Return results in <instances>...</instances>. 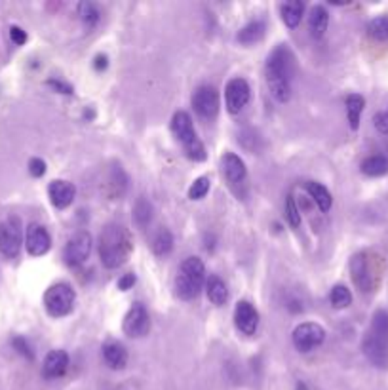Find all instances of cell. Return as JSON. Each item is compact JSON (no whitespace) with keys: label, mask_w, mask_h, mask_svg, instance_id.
<instances>
[{"label":"cell","mask_w":388,"mask_h":390,"mask_svg":"<svg viewBox=\"0 0 388 390\" xmlns=\"http://www.w3.org/2000/svg\"><path fill=\"white\" fill-rule=\"evenodd\" d=\"M266 82L268 90L278 103H287L292 99V81L295 74V57L289 48L278 46L266 60Z\"/></svg>","instance_id":"cell-1"},{"label":"cell","mask_w":388,"mask_h":390,"mask_svg":"<svg viewBox=\"0 0 388 390\" xmlns=\"http://www.w3.org/2000/svg\"><path fill=\"white\" fill-rule=\"evenodd\" d=\"M134 249L131 235L122 225H107L99 236V257L107 269H116L128 261L129 253Z\"/></svg>","instance_id":"cell-2"},{"label":"cell","mask_w":388,"mask_h":390,"mask_svg":"<svg viewBox=\"0 0 388 390\" xmlns=\"http://www.w3.org/2000/svg\"><path fill=\"white\" fill-rule=\"evenodd\" d=\"M361 350L369 362L379 370L388 368V312L377 310L371 318L368 333L361 341Z\"/></svg>","instance_id":"cell-3"},{"label":"cell","mask_w":388,"mask_h":390,"mask_svg":"<svg viewBox=\"0 0 388 390\" xmlns=\"http://www.w3.org/2000/svg\"><path fill=\"white\" fill-rule=\"evenodd\" d=\"M206 267L202 259L198 257H187L179 267L178 278H175V293L183 301H191L198 297L200 289L204 286Z\"/></svg>","instance_id":"cell-4"},{"label":"cell","mask_w":388,"mask_h":390,"mask_svg":"<svg viewBox=\"0 0 388 390\" xmlns=\"http://www.w3.org/2000/svg\"><path fill=\"white\" fill-rule=\"evenodd\" d=\"M171 132L178 137V141L185 147L187 156L194 162L206 160V148L202 141L198 139L194 126H192V118L189 113L179 111L171 118Z\"/></svg>","instance_id":"cell-5"},{"label":"cell","mask_w":388,"mask_h":390,"mask_svg":"<svg viewBox=\"0 0 388 390\" xmlns=\"http://www.w3.org/2000/svg\"><path fill=\"white\" fill-rule=\"evenodd\" d=\"M375 257L368 251H360L352 257L350 261V276H352V282L356 284V288L364 291V293H369L373 291L375 286H377V280H379V274H377V269H375Z\"/></svg>","instance_id":"cell-6"},{"label":"cell","mask_w":388,"mask_h":390,"mask_svg":"<svg viewBox=\"0 0 388 390\" xmlns=\"http://www.w3.org/2000/svg\"><path fill=\"white\" fill-rule=\"evenodd\" d=\"M75 289L71 288L69 284H54L44 293V307L48 310L50 316L54 318H63L71 314V310L75 307Z\"/></svg>","instance_id":"cell-7"},{"label":"cell","mask_w":388,"mask_h":390,"mask_svg":"<svg viewBox=\"0 0 388 390\" xmlns=\"http://www.w3.org/2000/svg\"><path fill=\"white\" fill-rule=\"evenodd\" d=\"M21 249V221L10 217L0 225V253L8 259L20 256Z\"/></svg>","instance_id":"cell-8"},{"label":"cell","mask_w":388,"mask_h":390,"mask_svg":"<svg viewBox=\"0 0 388 390\" xmlns=\"http://www.w3.org/2000/svg\"><path fill=\"white\" fill-rule=\"evenodd\" d=\"M326 339V331L320 323L305 322L293 330V344L301 352H310L316 347H320Z\"/></svg>","instance_id":"cell-9"},{"label":"cell","mask_w":388,"mask_h":390,"mask_svg":"<svg viewBox=\"0 0 388 390\" xmlns=\"http://www.w3.org/2000/svg\"><path fill=\"white\" fill-rule=\"evenodd\" d=\"M89 251H92V236L86 230H78V232H75V235L69 238L65 251H63V257H65L67 265L78 267V265H82V263L88 259Z\"/></svg>","instance_id":"cell-10"},{"label":"cell","mask_w":388,"mask_h":390,"mask_svg":"<svg viewBox=\"0 0 388 390\" xmlns=\"http://www.w3.org/2000/svg\"><path fill=\"white\" fill-rule=\"evenodd\" d=\"M192 107L206 120H213L219 113V92L213 86H200L192 95Z\"/></svg>","instance_id":"cell-11"},{"label":"cell","mask_w":388,"mask_h":390,"mask_svg":"<svg viewBox=\"0 0 388 390\" xmlns=\"http://www.w3.org/2000/svg\"><path fill=\"white\" fill-rule=\"evenodd\" d=\"M150 330V316L145 305L134 303L124 318V333L128 337H145Z\"/></svg>","instance_id":"cell-12"},{"label":"cell","mask_w":388,"mask_h":390,"mask_svg":"<svg viewBox=\"0 0 388 390\" xmlns=\"http://www.w3.org/2000/svg\"><path fill=\"white\" fill-rule=\"evenodd\" d=\"M250 84L244 78H232L225 88V102L227 109L231 115H238L240 111H244V107L250 103Z\"/></svg>","instance_id":"cell-13"},{"label":"cell","mask_w":388,"mask_h":390,"mask_svg":"<svg viewBox=\"0 0 388 390\" xmlns=\"http://www.w3.org/2000/svg\"><path fill=\"white\" fill-rule=\"evenodd\" d=\"M25 246L31 256L41 257L48 253L50 246H52V238H50L48 230L44 229L38 223H31L27 227V235H25Z\"/></svg>","instance_id":"cell-14"},{"label":"cell","mask_w":388,"mask_h":390,"mask_svg":"<svg viewBox=\"0 0 388 390\" xmlns=\"http://www.w3.org/2000/svg\"><path fill=\"white\" fill-rule=\"evenodd\" d=\"M234 323L244 335H253L259 328V312L250 301H240L234 309Z\"/></svg>","instance_id":"cell-15"},{"label":"cell","mask_w":388,"mask_h":390,"mask_svg":"<svg viewBox=\"0 0 388 390\" xmlns=\"http://www.w3.org/2000/svg\"><path fill=\"white\" fill-rule=\"evenodd\" d=\"M76 188L73 183L63 181V179H57V181H52L48 187V196L50 202L54 204L57 209H65L69 208L73 200H75Z\"/></svg>","instance_id":"cell-16"},{"label":"cell","mask_w":388,"mask_h":390,"mask_svg":"<svg viewBox=\"0 0 388 390\" xmlns=\"http://www.w3.org/2000/svg\"><path fill=\"white\" fill-rule=\"evenodd\" d=\"M69 368V354L65 350H52L44 360L42 371L46 379H57V377L65 375Z\"/></svg>","instance_id":"cell-17"},{"label":"cell","mask_w":388,"mask_h":390,"mask_svg":"<svg viewBox=\"0 0 388 390\" xmlns=\"http://www.w3.org/2000/svg\"><path fill=\"white\" fill-rule=\"evenodd\" d=\"M221 164H223V172H225L227 179H229L232 185H238V183L244 181L245 175H247V169H245L244 160H242L238 155L225 153L223 158H221Z\"/></svg>","instance_id":"cell-18"},{"label":"cell","mask_w":388,"mask_h":390,"mask_svg":"<svg viewBox=\"0 0 388 390\" xmlns=\"http://www.w3.org/2000/svg\"><path fill=\"white\" fill-rule=\"evenodd\" d=\"M103 356L105 362L110 370H124L128 363V352L124 349V344L116 343V341H109L103 347Z\"/></svg>","instance_id":"cell-19"},{"label":"cell","mask_w":388,"mask_h":390,"mask_svg":"<svg viewBox=\"0 0 388 390\" xmlns=\"http://www.w3.org/2000/svg\"><path fill=\"white\" fill-rule=\"evenodd\" d=\"M327 23H329V14L324 6H314L308 15V31L314 39H322L324 33L327 31Z\"/></svg>","instance_id":"cell-20"},{"label":"cell","mask_w":388,"mask_h":390,"mask_svg":"<svg viewBox=\"0 0 388 390\" xmlns=\"http://www.w3.org/2000/svg\"><path fill=\"white\" fill-rule=\"evenodd\" d=\"M206 293H208V299L215 307L225 305L227 299H229V289H227L225 282L219 276H210V280L206 282Z\"/></svg>","instance_id":"cell-21"},{"label":"cell","mask_w":388,"mask_h":390,"mask_svg":"<svg viewBox=\"0 0 388 390\" xmlns=\"http://www.w3.org/2000/svg\"><path fill=\"white\" fill-rule=\"evenodd\" d=\"M303 12H305V4L301 0H292V2H286L280 6V14H282V21L286 23L287 27L295 29L301 23V18H303Z\"/></svg>","instance_id":"cell-22"},{"label":"cell","mask_w":388,"mask_h":390,"mask_svg":"<svg viewBox=\"0 0 388 390\" xmlns=\"http://www.w3.org/2000/svg\"><path fill=\"white\" fill-rule=\"evenodd\" d=\"M265 34V23L263 21H250L245 27L240 29V33L236 34V41L240 44H245V46H252L255 42H259Z\"/></svg>","instance_id":"cell-23"},{"label":"cell","mask_w":388,"mask_h":390,"mask_svg":"<svg viewBox=\"0 0 388 390\" xmlns=\"http://www.w3.org/2000/svg\"><path fill=\"white\" fill-rule=\"evenodd\" d=\"M361 174H366L368 177H382L388 174V158L382 155L368 156L366 160L361 162Z\"/></svg>","instance_id":"cell-24"},{"label":"cell","mask_w":388,"mask_h":390,"mask_svg":"<svg viewBox=\"0 0 388 390\" xmlns=\"http://www.w3.org/2000/svg\"><path fill=\"white\" fill-rule=\"evenodd\" d=\"M366 107V99L358 94H350L347 97V115L348 122H350V128L358 130L360 128V118Z\"/></svg>","instance_id":"cell-25"},{"label":"cell","mask_w":388,"mask_h":390,"mask_svg":"<svg viewBox=\"0 0 388 390\" xmlns=\"http://www.w3.org/2000/svg\"><path fill=\"white\" fill-rule=\"evenodd\" d=\"M307 190H308V195L312 196V200L316 202V206H318L322 211H329V208H331V202H333V198H331V193H329L324 185H320V183L308 181Z\"/></svg>","instance_id":"cell-26"},{"label":"cell","mask_w":388,"mask_h":390,"mask_svg":"<svg viewBox=\"0 0 388 390\" xmlns=\"http://www.w3.org/2000/svg\"><path fill=\"white\" fill-rule=\"evenodd\" d=\"M173 248V236L168 229H160L152 238V251L157 256H168Z\"/></svg>","instance_id":"cell-27"},{"label":"cell","mask_w":388,"mask_h":390,"mask_svg":"<svg viewBox=\"0 0 388 390\" xmlns=\"http://www.w3.org/2000/svg\"><path fill=\"white\" fill-rule=\"evenodd\" d=\"M329 301L333 305L335 309H347L350 307L352 303V293H350V289L347 286H335L331 289V293H329Z\"/></svg>","instance_id":"cell-28"},{"label":"cell","mask_w":388,"mask_h":390,"mask_svg":"<svg viewBox=\"0 0 388 390\" xmlns=\"http://www.w3.org/2000/svg\"><path fill=\"white\" fill-rule=\"evenodd\" d=\"M368 33L371 39L375 41H388V18L387 15H381V18H375V20L369 21L368 25Z\"/></svg>","instance_id":"cell-29"},{"label":"cell","mask_w":388,"mask_h":390,"mask_svg":"<svg viewBox=\"0 0 388 390\" xmlns=\"http://www.w3.org/2000/svg\"><path fill=\"white\" fill-rule=\"evenodd\" d=\"M134 217H136V223L139 227H147L152 219V206L145 198H139L136 208H134Z\"/></svg>","instance_id":"cell-30"},{"label":"cell","mask_w":388,"mask_h":390,"mask_svg":"<svg viewBox=\"0 0 388 390\" xmlns=\"http://www.w3.org/2000/svg\"><path fill=\"white\" fill-rule=\"evenodd\" d=\"M78 15L84 21V25H88V27H94L97 21H99V10H97L94 2H82V4H78Z\"/></svg>","instance_id":"cell-31"},{"label":"cell","mask_w":388,"mask_h":390,"mask_svg":"<svg viewBox=\"0 0 388 390\" xmlns=\"http://www.w3.org/2000/svg\"><path fill=\"white\" fill-rule=\"evenodd\" d=\"M210 177H198L189 188V198L191 200H202L210 193Z\"/></svg>","instance_id":"cell-32"},{"label":"cell","mask_w":388,"mask_h":390,"mask_svg":"<svg viewBox=\"0 0 388 390\" xmlns=\"http://www.w3.org/2000/svg\"><path fill=\"white\" fill-rule=\"evenodd\" d=\"M286 214H287V221L292 223V227H299V225H301V214H299V209H297V206H295V200H293V196H287Z\"/></svg>","instance_id":"cell-33"},{"label":"cell","mask_w":388,"mask_h":390,"mask_svg":"<svg viewBox=\"0 0 388 390\" xmlns=\"http://www.w3.org/2000/svg\"><path fill=\"white\" fill-rule=\"evenodd\" d=\"M373 124L377 132L382 135H388V113L387 111H382V113H377L373 116Z\"/></svg>","instance_id":"cell-34"},{"label":"cell","mask_w":388,"mask_h":390,"mask_svg":"<svg viewBox=\"0 0 388 390\" xmlns=\"http://www.w3.org/2000/svg\"><path fill=\"white\" fill-rule=\"evenodd\" d=\"M29 172H31L33 177H42V175L46 174V164L41 158H33V160L29 162Z\"/></svg>","instance_id":"cell-35"},{"label":"cell","mask_w":388,"mask_h":390,"mask_svg":"<svg viewBox=\"0 0 388 390\" xmlns=\"http://www.w3.org/2000/svg\"><path fill=\"white\" fill-rule=\"evenodd\" d=\"M14 347L17 349V352H21V354H23V356L29 358V360H33V352H31V347H29L27 341H25L23 337H15Z\"/></svg>","instance_id":"cell-36"},{"label":"cell","mask_w":388,"mask_h":390,"mask_svg":"<svg viewBox=\"0 0 388 390\" xmlns=\"http://www.w3.org/2000/svg\"><path fill=\"white\" fill-rule=\"evenodd\" d=\"M10 39L14 41V44H17V46H23L25 42H27V33L23 31L21 27H12L10 29Z\"/></svg>","instance_id":"cell-37"},{"label":"cell","mask_w":388,"mask_h":390,"mask_svg":"<svg viewBox=\"0 0 388 390\" xmlns=\"http://www.w3.org/2000/svg\"><path fill=\"white\" fill-rule=\"evenodd\" d=\"M134 284H136V274H131V272H129V274H124L122 278L118 280V288L122 289V291H128Z\"/></svg>","instance_id":"cell-38"},{"label":"cell","mask_w":388,"mask_h":390,"mask_svg":"<svg viewBox=\"0 0 388 390\" xmlns=\"http://www.w3.org/2000/svg\"><path fill=\"white\" fill-rule=\"evenodd\" d=\"M94 65H96L97 71H105L107 69V55H97Z\"/></svg>","instance_id":"cell-39"},{"label":"cell","mask_w":388,"mask_h":390,"mask_svg":"<svg viewBox=\"0 0 388 390\" xmlns=\"http://www.w3.org/2000/svg\"><path fill=\"white\" fill-rule=\"evenodd\" d=\"M387 113H388V111H387Z\"/></svg>","instance_id":"cell-40"}]
</instances>
